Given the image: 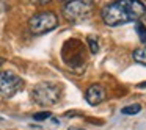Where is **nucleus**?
Returning a JSON list of instances; mask_svg holds the SVG:
<instances>
[{
  "label": "nucleus",
  "mask_w": 146,
  "mask_h": 130,
  "mask_svg": "<svg viewBox=\"0 0 146 130\" xmlns=\"http://www.w3.org/2000/svg\"><path fill=\"white\" fill-rule=\"evenodd\" d=\"M146 14V7L141 0H115L105 5L101 11L102 22L107 27H119L135 22Z\"/></svg>",
  "instance_id": "obj_1"
},
{
  "label": "nucleus",
  "mask_w": 146,
  "mask_h": 130,
  "mask_svg": "<svg viewBox=\"0 0 146 130\" xmlns=\"http://www.w3.org/2000/svg\"><path fill=\"white\" fill-rule=\"evenodd\" d=\"M50 116H52V113H49V111H39V113L33 114V119L35 121H46Z\"/></svg>",
  "instance_id": "obj_11"
},
{
  "label": "nucleus",
  "mask_w": 146,
  "mask_h": 130,
  "mask_svg": "<svg viewBox=\"0 0 146 130\" xmlns=\"http://www.w3.org/2000/svg\"><path fill=\"white\" fill-rule=\"evenodd\" d=\"M132 58L137 61L138 64H143L146 66V46L141 49H137V50L132 52Z\"/></svg>",
  "instance_id": "obj_8"
},
{
  "label": "nucleus",
  "mask_w": 146,
  "mask_h": 130,
  "mask_svg": "<svg viewBox=\"0 0 146 130\" xmlns=\"http://www.w3.org/2000/svg\"><path fill=\"white\" fill-rule=\"evenodd\" d=\"M105 96H107V92H105L104 86H101V85H91L85 92V99L91 107H96L101 102H104Z\"/></svg>",
  "instance_id": "obj_7"
},
{
  "label": "nucleus",
  "mask_w": 146,
  "mask_h": 130,
  "mask_svg": "<svg viewBox=\"0 0 146 130\" xmlns=\"http://www.w3.org/2000/svg\"><path fill=\"white\" fill-rule=\"evenodd\" d=\"M58 25V16L54 11H39L29 19V28L33 35L39 36L55 30Z\"/></svg>",
  "instance_id": "obj_5"
},
{
  "label": "nucleus",
  "mask_w": 146,
  "mask_h": 130,
  "mask_svg": "<svg viewBox=\"0 0 146 130\" xmlns=\"http://www.w3.org/2000/svg\"><path fill=\"white\" fill-rule=\"evenodd\" d=\"M86 49L82 41L79 39H68L61 47V60L63 63L74 72H82L86 67Z\"/></svg>",
  "instance_id": "obj_2"
},
{
  "label": "nucleus",
  "mask_w": 146,
  "mask_h": 130,
  "mask_svg": "<svg viewBox=\"0 0 146 130\" xmlns=\"http://www.w3.org/2000/svg\"><path fill=\"white\" fill-rule=\"evenodd\" d=\"M141 111V105L140 104H132V105H127V107L121 108V113L127 114V116H133V114H138Z\"/></svg>",
  "instance_id": "obj_9"
},
{
  "label": "nucleus",
  "mask_w": 146,
  "mask_h": 130,
  "mask_svg": "<svg viewBox=\"0 0 146 130\" xmlns=\"http://www.w3.org/2000/svg\"><path fill=\"white\" fill-rule=\"evenodd\" d=\"M69 130H83V129H69Z\"/></svg>",
  "instance_id": "obj_16"
},
{
  "label": "nucleus",
  "mask_w": 146,
  "mask_h": 130,
  "mask_svg": "<svg viewBox=\"0 0 146 130\" xmlns=\"http://www.w3.org/2000/svg\"><path fill=\"white\" fill-rule=\"evenodd\" d=\"M3 63H5V60H3L2 57H0V67H2V64H3Z\"/></svg>",
  "instance_id": "obj_14"
},
{
  "label": "nucleus",
  "mask_w": 146,
  "mask_h": 130,
  "mask_svg": "<svg viewBox=\"0 0 146 130\" xmlns=\"http://www.w3.org/2000/svg\"><path fill=\"white\" fill-rule=\"evenodd\" d=\"M63 88L54 82H41L32 89V99L39 107H54L60 102Z\"/></svg>",
  "instance_id": "obj_3"
},
{
  "label": "nucleus",
  "mask_w": 146,
  "mask_h": 130,
  "mask_svg": "<svg viewBox=\"0 0 146 130\" xmlns=\"http://www.w3.org/2000/svg\"><path fill=\"white\" fill-rule=\"evenodd\" d=\"M135 32H137V35H138L140 41L146 44V25L145 24H141L140 20H135Z\"/></svg>",
  "instance_id": "obj_10"
},
{
  "label": "nucleus",
  "mask_w": 146,
  "mask_h": 130,
  "mask_svg": "<svg viewBox=\"0 0 146 130\" xmlns=\"http://www.w3.org/2000/svg\"><path fill=\"white\" fill-rule=\"evenodd\" d=\"M88 46H90V52H91V53H96V52L99 50V44H98V41H96L94 38H91V36L88 38Z\"/></svg>",
  "instance_id": "obj_12"
},
{
  "label": "nucleus",
  "mask_w": 146,
  "mask_h": 130,
  "mask_svg": "<svg viewBox=\"0 0 146 130\" xmlns=\"http://www.w3.org/2000/svg\"><path fill=\"white\" fill-rule=\"evenodd\" d=\"M24 88V80L13 71H2L0 72V94L10 99L16 96Z\"/></svg>",
  "instance_id": "obj_6"
},
{
  "label": "nucleus",
  "mask_w": 146,
  "mask_h": 130,
  "mask_svg": "<svg viewBox=\"0 0 146 130\" xmlns=\"http://www.w3.org/2000/svg\"><path fill=\"white\" fill-rule=\"evenodd\" d=\"M145 86H146V83H140V85H138V88H145Z\"/></svg>",
  "instance_id": "obj_15"
},
{
  "label": "nucleus",
  "mask_w": 146,
  "mask_h": 130,
  "mask_svg": "<svg viewBox=\"0 0 146 130\" xmlns=\"http://www.w3.org/2000/svg\"><path fill=\"white\" fill-rule=\"evenodd\" d=\"M94 11V3L93 0H69L63 7V14L68 22H83L90 19Z\"/></svg>",
  "instance_id": "obj_4"
},
{
  "label": "nucleus",
  "mask_w": 146,
  "mask_h": 130,
  "mask_svg": "<svg viewBox=\"0 0 146 130\" xmlns=\"http://www.w3.org/2000/svg\"><path fill=\"white\" fill-rule=\"evenodd\" d=\"M35 5H39V7H44V5H47V3H50L52 0H32Z\"/></svg>",
  "instance_id": "obj_13"
}]
</instances>
